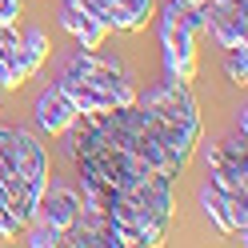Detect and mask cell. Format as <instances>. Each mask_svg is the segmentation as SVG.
Masks as SVG:
<instances>
[{
  "label": "cell",
  "mask_w": 248,
  "mask_h": 248,
  "mask_svg": "<svg viewBox=\"0 0 248 248\" xmlns=\"http://www.w3.org/2000/svg\"><path fill=\"white\" fill-rule=\"evenodd\" d=\"M136 104H140L144 112H152V116L168 120V124H180V128L200 132L196 96H192V88L184 84V80H176V76H164L160 84H152L144 96H136Z\"/></svg>",
  "instance_id": "obj_1"
},
{
  "label": "cell",
  "mask_w": 248,
  "mask_h": 248,
  "mask_svg": "<svg viewBox=\"0 0 248 248\" xmlns=\"http://www.w3.org/2000/svg\"><path fill=\"white\" fill-rule=\"evenodd\" d=\"M68 72H76L80 80L96 84V88H104V92H112V96H116V108L136 104V88L128 84L124 68L116 64V60H104L96 48H80V52L68 60Z\"/></svg>",
  "instance_id": "obj_2"
},
{
  "label": "cell",
  "mask_w": 248,
  "mask_h": 248,
  "mask_svg": "<svg viewBox=\"0 0 248 248\" xmlns=\"http://www.w3.org/2000/svg\"><path fill=\"white\" fill-rule=\"evenodd\" d=\"M160 44H164V76H176V80L192 84L196 80V36L184 28L176 16L160 12Z\"/></svg>",
  "instance_id": "obj_3"
},
{
  "label": "cell",
  "mask_w": 248,
  "mask_h": 248,
  "mask_svg": "<svg viewBox=\"0 0 248 248\" xmlns=\"http://www.w3.org/2000/svg\"><path fill=\"white\" fill-rule=\"evenodd\" d=\"M76 216H80V192H76V188H64V184H52V188H44L40 204H36V220L52 224L60 236H64V228L76 224Z\"/></svg>",
  "instance_id": "obj_4"
},
{
  "label": "cell",
  "mask_w": 248,
  "mask_h": 248,
  "mask_svg": "<svg viewBox=\"0 0 248 248\" xmlns=\"http://www.w3.org/2000/svg\"><path fill=\"white\" fill-rule=\"evenodd\" d=\"M200 200H204V212L216 220V228L220 232H240V240H244V232H248V196H224L212 184H204Z\"/></svg>",
  "instance_id": "obj_5"
},
{
  "label": "cell",
  "mask_w": 248,
  "mask_h": 248,
  "mask_svg": "<svg viewBox=\"0 0 248 248\" xmlns=\"http://www.w3.org/2000/svg\"><path fill=\"white\" fill-rule=\"evenodd\" d=\"M12 132H16V176L24 184L48 188V152H44V144L24 128H12Z\"/></svg>",
  "instance_id": "obj_6"
},
{
  "label": "cell",
  "mask_w": 248,
  "mask_h": 248,
  "mask_svg": "<svg viewBox=\"0 0 248 248\" xmlns=\"http://www.w3.org/2000/svg\"><path fill=\"white\" fill-rule=\"evenodd\" d=\"M76 116H80V112H76V104H72L56 84H52L48 92H40V100H36V124H40V132L60 136V132L72 128Z\"/></svg>",
  "instance_id": "obj_7"
},
{
  "label": "cell",
  "mask_w": 248,
  "mask_h": 248,
  "mask_svg": "<svg viewBox=\"0 0 248 248\" xmlns=\"http://www.w3.org/2000/svg\"><path fill=\"white\" fill-rule=\"evenodd\" d=\"M60 28L80 44V48H100V44L108 40V24H100L96 16H88L84 8H76L72 0H64L60 4Z\"/></svg>",
  "instance_id": "obj_8"
},
{
  "label": "cell",
  "mask_w": 248,
  "mask_h": 248,
  "mask_svg": "<svg viewBox=\"0 0 248 248\" xmlns=\"http://www.w3.org/2000/svg\"><path fill=\"white\" fill-rule=\"evenodd\" d=\"M56 88L76 104V112H108V108H116V96H112V92H104V88H96V84L80 80V76L68 72V68H64V76L56 80Z\"/></svg>",
  "instance_id": "obj_9"
},
{
  "label": "cell",
  "mask_w": 248,
  "mask_h": 248,
  "mask_svg": "<svg viewBox=\"0 0 248 248\" xmlns=\"http://www.w3.org/2000/svg\"><path fill=\"white\" fill-rule=\"evenodd\" d=\"M48 52H52V44H48V32H44V28H28V32L20 36V60H24L28 76L44 68Z\"/></svg>",
  "instance_id": "obj_10"
},
{
  "label": "cell",
  "mask_w": 248,
  "mask_h": 248,
  "mask_svg": "<svg viewBox=\"0 0 248 248\" xmlns=\"http://www.w3.org/2000/svg\"><path fill=\"white\" fill-rule=\"evenodd\" d=\"M208 184L224 196H248V168H212Z\"/></svg>",
  "instance_id": "obj_11"
},
{
  "label": "cell",
  "mask_w": 248,
  "mask_h": 248,
  "mask_svg": "<svg viewBox=\"0 0 248 248\" xmlns=\"http://www.w3.org/2000/svg\"><path fill=\"white\" fill-rule=\"evenodd\" d=\"M16 176V132L0 124V180Z\"/></svg>",
  "instance_id": "obj_12"
},
{
  "label": "cell",
  "mask_w": 248,
  "mask_h": 248,
  "mask_svg": "<svg viewBox=\"0 0 248 248\" xmlns=\"http://www.w3.org/2000/svg\"><path fill=\"white\" fill-rule=\"evenodd\" d=\"M224 72H228L232 84H244V80H248V48H228Z\"/></svg>",
  "instance_id": "obj_13"
},
{
  "label": "cell",
  "mask_w": 248,
  "mask_h": 248,
  "mask_svg": "<svg viewBox=\"0 0 248 248\" xmlns=\"http://www.w3.org/2000/svg\"><path fill=\"white\" fill-rule=\"evenodd\" d=\"M16 232H24V224L12 216L8 208V200H0V236H16Z\"/></svg>",
  "instance_id": "obj_14"
},
{
  "label": "cell",
  "mask_w": 248,
  "mask_h": 248,
  "mask_svg": "<svg viewBox=\"0 0 248 248\" xmlns=\"http://www.w3.org/2000/svg\"><path fill=\"white\" fill-rule=\"evenodd\" d=\"M20 16V0H0V24H16Z\"/></svg>",
  "instance_id": "obj_15"
},
{
  "label": "cell",
  "mask_w": 248,
  "mask_h": 248,
  "mask_svg": "<svg viewBox=\"0 0 248 248\" xmlns=\"http://www.w3.org/2000/svg\"><path fill=\"white\" fill-rule=\"evenodd\" d=\"M116 4H124L132 16H144V20H152V8H156L152 0H116Z\"/></svg>",
  "instance_id": "obj_16"
},
{
  "label": "cell",
  "mask_w": 248,
  "mask_h": 248,
  "mask_svg": "<svg viewBox=\"0 0 248 248\" xmlns=\"http://www.w3.org/2000/svg\"><path fill=\"white\" fill-rule=\"evenodd\" d=\"M0 200H4V184H0Z\"/></svg>",
  "instance_id": "obj_17"
}]
</instances>
